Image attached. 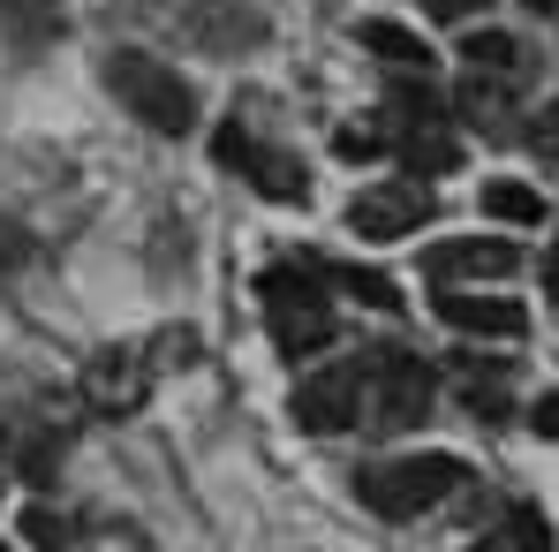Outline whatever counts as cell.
<instances>
[{
	"label": "cell",
	"instance_id": "obj_1",
	"mask_svg": "<svg viewBox=\"0 0 559 552\" xmlns=\"http://www.w3.org/2000/svg\"><path fill=\"white\" fill-rule=\"evenodd\" d=\"M468 484V461L462 455H401V461H371L356 469V500L385 515V522H416L431 515L439 500H454Z\"/></svg>",
	"mask_w": 559,
	"mask_h": 552
},
{
	"label": "cell",
	"instance_id": "obj_2",
	"mask_svg": "<svg viewBox=\"0 0 559 552\" xmlns=\"http://www.w3.org/2000/svg\"><path fill=\"white\" fill-rule=\"evenodd\" d=\"M98 69H106V92L121 98L152 137H189L197 129V92L182 84V69H167V61L136 54V46H114Z\"/></svg>",
	"mask_w": 559,
	"mask_h": 552
},
{
	"label": "cell",
	"instance_id": "obj_3",
	"mask_svg": "<svg viewBox=\"0 0 559 552\" xmlns=\"http://www.w3.org/2000/svg\"><path fill=\"white\" fill-rule=\"evenodd\" d=\"M258 303H265V326H273L280 356H310L333 341V295L318 266H273L258 280Z\"/></svg>",
	"mask_w": 559,
	"mask_h": 552
},
{
	"label": "cell",
	"instance_id": "obj_4",
	"mask_svg": "<svg viewBox=\"0 0 559 552\" xmlns=\"http://www.w3.org/2000/svg\"><path fill=\"white\" fill-rule=\"evenodd\" d=\"M212 160H219L227 175H242L258 197H273V204H310V167H302L295 152L265 144V137H250L242 121H219V129H212Z\"/></svg>",
	"mask_w": 559,
	"mask_h": 552
},
{
	"label": "cell",
	"instance_id": "obj_5",
	"mask_svg": "<svg viewBox=\"0 0 559 552\" xmlns=\"http://www.w3.org/2000/svg\"><path fill=\"white\" fill-rule=\"evenodd\" d=\"M364 386H371V356H348V364H325V371H302L287 416L318 439H341L364 424Z\"/></svg>",
	"mask_w": 559,
	"mask_h": 552
},
{
	"label": "cell",
	"instance_id": "obj_6",
	"mask_svg": "<svg viewBox=\"0 0 559 552\" xmlns=\"http://www.w3.org/2000/svg\"><path fill=\"white\" fill-rule=\"evenodd\" d=\"M431 394H439V371L408 349H378L371 356V386H364V409H371L378 432H416L431 416Z\"/></svg>",
	"mask_w": 559,
	"mask_h": 552
},
{
	"label": "cell",
	"instance_id": "obj_7",
	"mask_svg": "<svg viewBox=\"0 0 559 552\" xmlns=\"http://www.w3.org/2000/svg\"><path fill=\"white\" fill-rule=\"evenodd\" d=\"M424 220H431V189H416V183H378L348 204V227H356L364 243H401V235H416Z\"/></svg>",
	"mask_w": 559,
	"mask_h": 552
},
{
	"label": "cell",
	"instance_id": "obj_8",
	"mask_svg": "<svg viewBox=\"0 0 559 552\" xmlns=\"http://www.w3.org/2000/svg\"><path fill=\"white\" fill-rule=\"evenodd\" d=\"M424 273L439 287H454V280H507V273H522V250L507 235H462V243H439L424 258Z\"/></svg>",
	"mask_w": 559,
	"mask_h": 552
},
{
	"label": "cell",
	"instance_id": "obj_9",
	"mask_svg": "<svg viewBox=\"0 0 559 552\" xmlns=\"http://www.w3.org/2000/svg\"><path fill=\"white\" fill-rule=\"evenodd\" d=\"M439 318L454 333H468V341H522L530 333V310L522 303H507V295H462V287L439 295Z\"/></svg>",
	"mask_w": 559,
	"mask_h": 552
},
{
	"label": "cell",
	"instance_id": "obj_10",
	"mask_svg": "<svg viewBox=\"0 0 559 552\" xmlns=\"http://www.w3.org/2000/svg\"><path fill=\"white\" fill-rule=\"evenodd\" d=\"M84 394H92L98 416L136 409V401H144V356H136V349H106V356H92V371H84Z\"/></svg>",
	"mask_w": 559,
	"mask_h": 552
},
{
	"label": "cell",
	"instance_id": "obj_11",
	"mask_svg": "<svg viewBox=\"0 0 559 552\" xmlns=\"http://www.w3.org/2000/svg\"><path fill=\"white\" fill-rule=\"evenodd\" d=\"M356 38H364V54L393 61V69H439V61H431V46H424V31H401V23H364Z\"/></svg>",
	"mask_w": 559,
	"mask_h": 552
},
{
	"label": "cell",
	"instance_id": "obj_12",
	"mask_svg": "<svg viewBox=\"0 0 559 552\" xmlns=\"http://www.w3.org/2000/svg\"><path fill=\"white\" fill-rule=\"evenodd\" d=\"M484 212L507 220V227H537L545 220V197L530 183H514V175H499V183H484Z\"/></svg>",
	"mask_w": 559,
	"mask_h": 552
},
{
	"label": "cell",
	"instance_id": "obj_13",
	"mask_svg": "<svg viewBox=\"0 0 559 552\" xmlns=\"http://www.w3.org/2000/svg\"><path fill=\"white\" fill-rule=\"evenodd\" d=\"M454 371H462V394H468L476 416H507V364H491V356L476 364V356H462Z\"/></svg>",
	"mask_w": 559,
	"mask_h": 552
},
{
	"label": "cell",
	"instance_id": "obj_14",
	"mask_svg": "<svg viewBox=\"0 0 559 552\" xmlns=\"http://www.w3.org/2000/svg\"><path fill=\"white\" fill-rule=\"evenodd\" d=\"M318 273L333 280L341 295H356V303H371V310H393V303H401V287H393L385 273H371V266H318Z\"/></svg>",
	"mask_w": 559,
	"mask_h": 552
},
{
	"label": "cell",
	"instance_id": "obj_15",
	"mask_svg": "<svg viewBox=\"0 0 559 552\" xmlns=\"http://www.w3.org/2000/svg\"><path fill=\"white\" fill-rule=\"evenodd\" d=\"M333 152H341V160H385L393 137H385V121H348V129L333 137Z\"/></svg>",
	"mask_w": 559,
	"mask_h": 552
},
{
	"label": "cell",
	"instance_id": "obj_16",
	"mask_svg": "<svg viewBox=\"0 0 559 552\" xmlns=\"http://www.w3.org/2000/svg\"><path fill=\"white\" fill-rule=\"evenodd\" d=\"M23 538L38 552H69V515H53V507H31L23 515Z\"/></svg>",
	"mask_w": 559,
	"mask_h": 552
},
{
	"label": "cell",
	"instance_id": "obj_17",
	"mask_svg": "<svg viewBox=\"0 0 559 552\" xmlns=\"http://www.w3.org/2000/svg\"><path fill=\"white\" fill-rule=\"evenodd\" d=\"M514 552H552V522H545L530 500L514 507Z\"/></svg>",
	"mask_w": 559,
	"mask_h": 552
},
{
	"label": "cell",
	"instance_id": "obj_18",
	"mask_svg": "<svg viewBox=\"0 0 559 552\" xmlns=\"http://www.w3.org/2000/svg\"><path fill=\"white\" fill-rule=\"evenodd\" d=\"M31 258H38V243H31V235H23L15 220H0V280H8V273H23Z\"/></svg>",
	"mask_w": 559,
	"mask_h": 552
},
{
	"label": "cell",
	"instance_id": "obj_19",
	"mask_svg": "<svg viewBox=\"0 0 559 552\" xmlns=\"http://www.w3.org/2000/svg\"><path fill=\"white\" fill-rule=\"evenodd\" d=\"M530 152H537V160H552V167H559V98L545 106V114H537V121H530Z\"/></svg>",
	"mask_w": 559,
	"mask_h": 552
},
{
	"label": "cell",
	"instance_id": "obj_20",
	"mask_svg": "<svg viewBox=\"0 0 559 552\" xmlns=\"http://www.w3.org/2000/svg\"><path fill=\"white\" fill-rule=\"evenodd\" d=\"M530 432H537V439H559V394H537V401H530Z\"/></svg>",
	"mask_w": 559,
	"mask_h": 552
},
{
	"label": "cell",
	"instance_id": "obj_21",
	"mask_svg": "<svg viewBox=\"0 0 559 552\" xmlns=\"http://www.w3.org/2000/svg\"><path fill=\"white\" fill-rule=\"evenodd\" d=\"M491 0H424V15H439V23H468V15H484Z\"/></svg>",
	"mask_w": 559,
	"mask_h": 552
},
{
	"label": "cell",
	"instance_id": "obj_22",
	"mask_svg": "<svg viewBox=\"0 0 559 552\" xmlns=\"http://www.w3.org/2000/svg\"><path fill=\"white\" fill-rule=\"evenodd\" d=\"M545 295H559V243L545 250Z\"/></svg>",
	"mask_w": 559,
	"mask_h": 552
},
{
	"label": "cell",
	"instance_id": "obj_23",
	"mask_svg": "<svg viewBox=\"0 0 559 552\" xmlns=\"http://www.w3.org/2000/svg\"><path fill=\"white\" fill-rule=\"evenodd\" d=\"M468 552H514V545H499V538H476V545H468Z\"/></svg>",
	"mask_w": 559,
	"mask_h": 552
},
{
	"label": "cell",
	"instance_id": "obj_24",
	"mask_svg": "<svg viewBox=\"0 0 559 552\" xmlns=\"http://www.w3.org/2000/svg\"><path fill=\"white\" fill-rule=\"evenodd\" d=\"M522 8H537V15H559V0H522Z\"/></svg>",
	"mask_w": 559,
	"mask_h": 552
},
{
	"label": "cell",
	"instance_id": "obj_25",
	"mask_svg": "<svg viewBox=\"0 0 559 552\" xmlns=\"http://www.w3.org/2000/svg\"><path fill=\"white\" fill-rule=\"evenodd\" d=\"M0 552H15V545H0Z\"/></svg>",
	"mask_w": 559,
	"mask_h": 552
}]
</instances>
